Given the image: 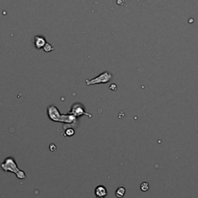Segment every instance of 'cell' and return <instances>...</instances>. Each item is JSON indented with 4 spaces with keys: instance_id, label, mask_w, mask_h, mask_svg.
<instances>
[{
    "instance_id": "obj_1",
    "label": "cell",
    "mask_w": 198,
    "mask_h": 198,
    "mask_svg": "<svg viewBox=\"0 0 198 198\" xmlns=\"http://www.w3.org/2000/svg\"><path fill=\"white\" fill-rule=\"evenodd\" d=\"M47 115L49 118L53 121H57V122H64L67 124H72L76 121L77 118L73 115L60 114L58 109L55 105H52L47 108Z\"/></svg>"
},
{
    "instance_id": "obj_2",
    "label": "cell",
    "mask_w": 198,
    "mask_h": 198,
    "mask_svg": "<svg viewBox=\"0 0 198 198\" xmlns=\"http://www.w3.org/2000/svg\"><path fill=\"white\" fill-rule=\"evenodd\" d=\"M0 167L5 172L13 173L14 174H16V177L19 178V179H24L26 178V173L17 167V164L13 157H6L4 162H2L0 164Z\"/></svg>"
},
{
    "instance_id": "obj_3",
    "label": "cell",
    "mask_w": 198,
    "mask_h": 198,
    "mask_svg": "<svg viewBox=\"0 0 198 198\" xmlns=\"http://www.w3.org/2000/svg\"><path fill=\"white\" fill-rule=\"evenodd\" d=\"M112 77V74H110L109 71H105L101 73V74H99L98 77H95L93 79L88 80L86 79L85 83L87 85H94V84H106V83L109 82Z\"/></svg>"
},
{
    "instance_id": "obj_4",
    "label": "cell",
    "mask_w": 198,
    "mask_h": 198,
    "mask_svg": "<svg viewBox=\"0 0 198 198\" xmlns=\"http://www.w3.org/2000/svg\"><path fill=\"white\" fill-rule=\"evenodd\" d=\"M68 113L73 115L76 118H78V117H80V116L82 115H86L88 116V118H92V114H90V113H88V112H85L84 105L80 102L74 103V104L71 106V111H70Z\"/></svg>"
},
{
    "instance_id": "obj_5",
    "label": "cell",
    "mask_w": 198,
    "mask_h": 198,
    "mask_svg": "<svg viewBox=\"0 0 198 198\" xmlns=\"http://www.w3.org/2000/svg\"><path fill=\"white\" fill-rule=\"evenodd\" d=\"M34 45H35V47L37 50H40V49H43V46L45 45V43H47L46 39L43 36H36L34 37Z\"/></svg>"
},
{
    "instance_id": "obj_6",
    "label": "cell",
    "mask_w": 198,
    "mask_h": 198,
    "mask_svg": "<svg viewBox=\"0 0 198 198\" xmlns=\"http://www.w3.org/2000/svg\"><path fill=\"white\" fill-rule=\"evenodd\" d=\"M95 194L97 197H106L108 195V191H107L105 187L102 185H99L95 188Z\"/></svg>"
},
{
    "instance_id": "obj_7",
    "label": "cell",
    "mask_w": 198,
    "mask_h": 198,
    "mask_svg": "<svg viewBox=\"0 0 198 198\" xmlns=\"http://www.w3.org/2000/svg\"><path fill=\"white\" fill-rule=\"evenodd\" d=\"M126 190L124 187H118L115 191V196L118 198H122L125 196Z\"/></svg>"
},
{
    "instance_id": "obj_8",
    "label": "cell",
    "mask_w": 198,
    "mask_h": 198,
    "mask_svg": "<svg viewBox=\"0 0 198 198\" xmlns=\"http://www.w3.org/2000/svg\"><path fill=\"white\" fill-rule=\"evenodd\" d=\"M74 133H75L74 130L72 128H68V129H67L64 130V136L71 137V136H73L74 135Z\"/></svg>"
},
{
    "instance_id": "obj_9",
    "label": "cell",
    "mask_w": 198,
    "mask_h": 198,
    "mask_svg": "<svg viewBox=\"0 0 198 198\" xmlns=\"http://www.w3.org/2000/svg\"><path fill=\"white\" fill-rule=\"evenodd\" d=\"M43 51H44L46 53L51 52V51H54V47H53V46H52V45H51V44H50V43H45L44 46H43Z\"/></svg>"
},
{
    "instance_id": "obj_10",
    "label": "cell",
    "mask_w": 198,
    "mask_h": 198,
    "mask_svg": "<svg viewBox=\"0 0 198 198\" xmlns=\"http://www.w3.org/2000/svg\"><path fill=\"white\" fill-rule=\"evenodd\" d=\"M150 189V185L147 182H142L140 184V190L143 192H146V191H149Z\"/></svg>"
},
{
    "instance_id": "obj_11",
    "label": "cell",
    "mask_w": 198,
    "mask_h": 198,
    "mask_svg": "<svg viewBox=\"0 0 198 198\" xmlns=\"http://www.w3.org/2000/svg\"><path fill=\"white\" fill-rule=\"evenodd\" d=\"M56 149H57V147H56V146H54V144H51V146H50V150H51L52 152L55 151Z\"/></svg>"
},
{
    "instance_id": "obj_12",
    "label": "cell",
    "mask_w": 198,
    "mask_h": 198,
    "mask_svg": "<svg viewBox=\"0 0 198 198\" xmlns=\"http://www.w3.org/2000/svg\"><path fill=\"white\" fill-rule=\"evenodd\" d=\"M110 89L112 90V91H114V90L117 89V86H116V84H112V85L110 86Z\"/></svg>"
},
{
    "instance_id": "obj_13",
    "label": "cell",
    "mask_w": 198,
    "mask_h": 198,
    "mask_svg": "<svg viewBox=\"0 0 198 198\" xmlns=\"http://www.w3.org/2000/svg\"><path fill=\"white\" fill-rule=\"evenodd\" d=\"M97 198H105V197H98Z\"/></svg>"
}]
</instances>
